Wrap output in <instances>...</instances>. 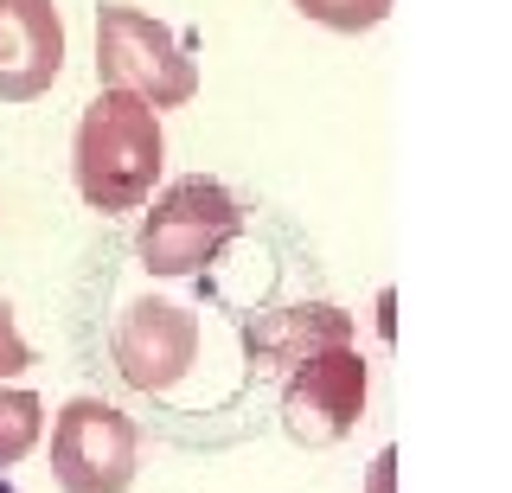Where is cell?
Instances as JSON below:
<instances>
[{
  "label": "cell",
  "instance_id": "5",
  "mask_svg": "<svg viewBox=\"0 0 512 493\" xmlns=\"http://www.w3.org/2000/svg\"><path fill=\"white\" fill-rule=\"evenodd\" d=\"M365 410V359L346 346H320L301 365H288V391H282V423L295 442H340Z\"/></svg>",
  "mask_w": 512,
  "mask_h": 493
},
{
  "label": "cell",
  "instance_id": "8",
  "mask_svg": "<svg viewBox=\"0 0 512 493\" xmlns=\"http://www.w3.org/2000/svg\"><path fill=\"white\" fill-rule=\"evenodd\" d=\"M250 340V359L256 365H301L308 353H320V346H346L352 340V314L327 308V301H314V308H276V314H256V321L244 327Z\"/></svg>",
  "mask_w": 512,
  "mask_h": 493
},
{
  "label": "cell",
  "instance_id": "11",
  "mask_svg": "<svg viewBox=\"0 0 512 493\" xmlns=\"http://www.w3.org/2000/svg\"><path fill=\"white\" fill-rule=\"evenodd\" d=\"M26 365H32V346L20 340V327H13V308L0 301V378L26 372Z\"/></svg>",
  "mask_w": 512,
  "mask_h": 493
},
{
  "label": "cell",
  "instance_id": "1",
  "mask_svg": "<svg viewBox=\"0 0 512 493\" xmlns=\"http://www.w3.org/2000/svg\"><path fill=\"white\" fill-rule=\"evenodd\" d=\"M160 154H167L160 109H148L141 97H128V90H103V97L84 109L77 141H71L77 193H84L96 212H135V205L154 199Z\"/></svg>",
  "mask_w": 512,
  "mask_h": 493
},
{
  "label": "cell",
  "instance_id": "2",
  "mask_svg": "<svg viewBox=\"0 0 512 493\" xmlns=\"http://www.w3.org/2000/svg\"><path fill=\"white\" fill-rule=\"evenodd\" d=\"M96 77L103 90H128L148 109H180L199 97V65L186 58V45L141 7H96Z\"/></svg>",
  "mask_w": 512,
  "mask_h": 493
},
{
  "label": "cell",
  "instance_id": "10",
  "mask_svg": "<svg viewBox=\"0 0 512 493\" xmlns=\"http://www.w3.org/2000/svg\"><path fill=\"white\" fill-rule=\"evenodd\" d=\"M295 7L314 26H327V33H372L384 13H391V0H295Z\"/></svg>",
  "mask_w": 512,
  "mask_h": 493
},
{
  "label": "cell",
  "instance_id": "6",
  "mask_svg": "<svg viewBox=\"0 0 512 493\" xmlns=\"http://www.w3.org/2000/svg\"><path fill=\"white\" fill-rule=\"evenodd\" d=\"M199 359V321L180 301H135L116 321V365L135 391H173Z\"/></svg>",
  "mask_w": 512,
  "mask_h": 493
},
{
  "label": "cell",
  "instance_id": "3",
  "mask_svg": "<svg viewBox=\"0 0 512 493\" xmlns=\"http://www.w3.org/2000/svg\"><path fill=\"white\" fill-rule=\"evenodd\" d=\"M244 231V212L205 173H186L154 199V212L141 218L135 257L148 276H199L205 263H218V250Z\"/></svg>",
  "mask_w": 512,
  "mask_h": 493
},
{
  "label": "cell",
  "instance_id": "9",
  "mask_svg": "<svg viewBox=\"0 0 512 493\" xmlns=\"http://www.w3.org/2000/svg\"><path fill=\"white\" fill-rule=\"evenodd\" d=\"M45 429V404L32 391H0V468H13V461L32 455V442H39Z\"/></svg>",
  "mask_w": 512,
  "mask_h": 493
},
{
  "label": "cell",
  "instance_id": "4",
  "mask_svg": "<svg viewBox=\"0 0 512 493\" xmlns=\"http://www.w3.org/2000/svg\"><path fill=\"white\" fill-rule=\"evenodd\" d=\"M141 461V429L103 397H71L52 417V481L64 493H122Z\"/></svg>",
  "mask_w": 512,
  "mask_h": 493
},
{
  "label": "cell",
  "instance_id": "7",
  "mask_svg": "<svg viewBox=\"0 0 512 493\" xmlns=\"http://www.w3.org/2000/svg\"><path fill=\"white\" fill-rule=\"evenodd\" d=\"M64 71V20L52 0H0V103H32Z\"/></svg>",
  "mask_w": 512,
  "mask_h": 493
}]
</instances>
